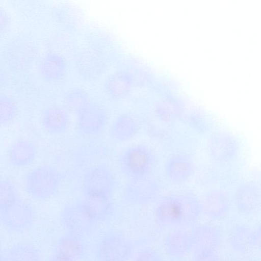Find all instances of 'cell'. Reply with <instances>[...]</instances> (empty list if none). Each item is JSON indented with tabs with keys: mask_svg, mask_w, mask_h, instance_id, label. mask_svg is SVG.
Returning <instances> with one entry per match:
<instances>
[{
	"mask_svg": "<svg viewBox=\"0 0 261 261\" xmlns=\"http://www.w3.org/2000/svg\"><path fill=\"white\" fill-rule=\"evenodd\" d=\"M9 19L7 13L0 8V35L5 33L8 28Z\"/></svg>",
	"mask_w": 261,
	"mask_h": 261,
	"instance_id": "cell-29",
	"label": "cell"
},
{
	"mask_svg": "<svg viewBox=\"0 0 261 261\" xmlns=\"http://www.w3.org/2000/svg\"><path fill=\"white\" fill-rule=\"evenodd\" d=\"M113 175L107 168L96 166L90 169L84 178L86 197L100 200H111L114 188Z\"/></svg>",
	"mask_w": 261,
	"mask_h": 261,
	"instance_id": "cell-7",
	"label": "cell"
},
{
	"mask_svg": "<svg viewBox=\"0 0 261 261\" xmlns=\"http://www.w3.org/2000/svg\"><path fill=\"white\" fill-rule=\"evenodd\" d=\"M195 169L193 158L186 153L175 154L167 161L165 174L167 180L175 185H183L193 177Z\"/></svg>",
	"mask_w": 261,
	"mask_h": 261,
	"instance_id": "cell-10",
	"label": "cell"
},
{
	"mask_svg": "<svg viewBox=\"0 0 261 261\" xmlns=\"http://www.w3.org/2000/svg\"><path fill=\"white\" fill-rule=\"evenodd\" d=\"M165 249L172 257L180 259L192 249L190 233L174 230L167 235L164 241Z\"/></svg>",
	"mask_w": 261,
	"mask_h": 261,
	"instance_id": "cell-21",
	"label": "cell"
},
{
	"mask_svg": "<svg viewBox=\"0 0 261 261\" xmlns=\"http://www.w3.org/2000/svg\"><path fill=\"white\" fill-rule=\"evenodd\" d=\"M18 111L17 105L11 96L0 94V127L10 123Z\"/></svg>",
	"mask_w": 261,
	"mask_h": 261,
	"instance_id": "cell-25",
	"label": "cell"
},
{
	"mask_svg": "<svg viewBox=\"0 0 261 261\" xmlns=\"http://www.w3.org/2000/svg\"><path fill=\"white\" fill-rule=\"evenodd\" d=\"M66 101L70 107L77 111L89 101L87 95L83 91L73 90L67 95Z\"/></svg>",
	"mask_w": 261,
	"mask_h": 261,
	"instance_id": "cell-26",
	"label": "cell"
},
{
	"mask_svg": "<svg viewBox=\"0 0 261 261\" xmlns=\"http://www.w3.org/2000/svg\"><path fill=\"white\" fill-rule=\"evenodd\" d=\"M191 261H221L216 251L196 252Z\"/></svg>",
	"mask_w": 261,
	"mask_h": 261,
	"instance_id": "cell-28",
	"label": "cell"
},
{
	"mask_svg": "<svg viewBox=\"0 0 261 261\" xmlns=\"http://www.w3.org/2000/svg\"><path fill=\"white\" fill-rule=\"evenodd\" d=\"M133 85V77L128 72L118 71L107 77L104 84V90L110 97L119 100L130 93Z\"/></svg>",
	"mask_w": 261,
	"mask_h": 261,
	"instance_id": "cell-18",
	"label": "cell"
},
{
	"mask_svg": "<svg viewBox=\"0 0 261 261\" xmlns=\"http://www.w3.org/2000/svg\"><path fill=\"white\" fill-rule=\"evenodd\" d=\"M67 68L65 58L57 53L46 55L39 64V72L45 81L54 82L61 80L64 76Z\"/></svg>",
	"mask_w": 261,
	"mask_h": 261,
	"instance_id": "cell-19",
	"label": "cell"
},
{
	"mask_svg": "<svg viewBox=\"0 0 261 261\" xmlns=\"http://www.w3.org/2000/svg\"><path fill=\"white\" fill-rule=\"evenodd\" d=\"M161 191L158 180L151 177L138 180H129L123 191V199L130 204H143L154 201Z\"/></svg>",
	"mask_w": 261,
	"mask_h": 261,
	"instance_id": "cell-9",
	"label": "cell"
},
{
	"mask_svg": "<svg viewBox=\"0 0 261 261\" xmlns=\"http://www.w3.org/2000/svg\"><path fill=\"white\" fill-rule=\"evenodd\" d=\"M0 261H6L5 255L3 254L0 249Z\"/></svg>",
	"mask_w": 261,
	"mask_h": 261,
	"instance_id": "cell-31",
	"label": "cell"
},
{
	"mask_svg": "<svg viewBox=\"0 0 261 261\" xmlns=\"http://www.w3.org/2000/svg\"><path fill=\"white\" fill-rule=\"evenodd\" d=\"M228 241L230 247L238 253H244L249 249L259 247L260 227L252 229L243 225H238L231 230Z\"/></svg>",
	"mask_w": 261,
	"mask_h": 261,
	"instance_id": "cell-14",
	"label": "cell"
},
{
	"mask_svg": "<svg viewBox=\"0 0 261 261\" xmlns=\"http://www.w3.org/2000/svg\"><path fill=\"white\" fill-rule=\"evenodd\" d=\"M62 180L60 172L54 166L44 165L30 171L25 176L23 187L32 198L43 201L54 196Z\"/></svg>",
	"mask_w": 261,
	"mask_h": 261,
	"instance_id": "cell-4",
	"label": "cell"
},
{
	"mask_svg": "<svg viewBox=\"0 0 261 261\" xmlns=\"http://www.w3.org/2000/svg\"><path fill=\"white\" fill-rule=\"evenodd\" d=\"M41 124L45 131L49 134H62L68 129L69 116L62 107H49L43 110L41 117Z\"/></svg>",
	"mask_w": 261,
	"mask_h": 261,
	"instance_id": "cell-17",
	"label": "cell"
},
{
	"mask_svg": "<svg viewBox=\"0 0 261 261\" xmlns=\"http://www.w3.org/2000/svg\"><path fill=\"white\" fill-rule=\"evenodd\" d=\"M20 199L13 182L7 179H0V212L7 210Z\"/></svg>",
	"mask_w": 261,
	"mask_h": 261,
	"instance_id": "cell-24",
	"label": "cell"
},
{
	"mask_svg": "<svg viewBox=\"0 0 261 261\" xmlns=\"http://www.w3.org/2000/svg\"><path fill=\"white\" fill-rule=\"evenodd\" d=\"M5 257L6 261H41L40 250L27 243L13 245L8 250Z\"/></svg>",
	"mask_w": 261,
	"mask_h": 261,
	"instance_id": "cell-23",
	"label": "cell"
},
{
	"mask_svg": "<svg viewBox=\"0 0 261 261\" xmlns=\"http://www.w3.org/2000/svg\"><path fill=\"white\" fill-rule=\"evenodd\" d=\"M122 173L129 180L151 177L155 170L157 160L154 152L144 145H137L124 150L119 158Z\"/></svg>",
	"mask_w": 261,
	"mask_h": 261,
	"instance_id": "cell-3",
	"label": "cell"
},
{
	"mask_svg": "<svg viewBox=\"0 0 261 261\" xmlns=\"http://www.w3.org/2000/svg\"><path fill=\"white\" fill-rule=\"evenodd\" d=\"M206 150L210 159L213 162L224 165L236 160L240 152V146L237 139L231 134L219 132L209 137Z\"/></svg>",
	"mask_w": 261,
	"mask_h": 261,
	"instance_id": "cell-6",
	"label": "cell"
},
{
	"mask_svg": "<svg viewBox=\"0 0 261 261\" xmlns=\"http://www.w3.org/2000/svg\"><path fill=\"white\" fill-rule=\"evenodd\" d=\"M135 248L133 241L120 232L109 231L98 241L95 257L97 261H129Z\"/></svg>",
	"mask_w": 261,
	"mask_h": 261,
	"instance_id": "cell-5",
	"label": "cell"
},
{
	"mask_svg": "<svg viewBox=\"0 0 261 261\" xmlns=\"http://www.w3.org/2000/svg\"><path fill=\"white\" fill-rule=\"evenodd\" d=\"M192 249L195 253L204 251H216L221 245L223 235L219 228L203 224L193 227L190 232Z\"/></svg>",
	"mask_w": 261,
	"mask_h": 261,
	"instance_id": "cell-12",
	"label": "cell"
},
{
	"mask_svg": "<svg viewBox=\"0 0 261 261\" xmlns=\"http://www.w3.org/2000/svg\"><path fill=\"white\" fill-rule=\"evenodd\" d=\"M86 252L85 245L81 237L67 232L57 240L54 252L60 254L73 261L83 257Z\"/></svg>",
	"mask_w": 261,
	"mask_h": 261,
	"instance_id": "cell-20",
	"label": "cell"
},
{
	"mask_svg": "<svg viewBox=\"0 0 261 261\" xmlns=\"http://www.w3.org/2000/svg\"><path fill=\"white\" fill-rule=\"evenodd\" d=\"M113 210L111 200L85 197L80 202L62 211L60 218V223L67 232L81 237L108 219Z\"/></svg>",
	"mask_w": 261,
	"mask_h": 261,
	"instance_id": "cell-2",
	"label": "cell"
},
{
	"mask_svg": "<svg viewBox=\"0 0 261 261\" xmlns=\"http://www.w3.org/2000/svg\"><path fill=\"white\" fill-rule=\"evenodd\" d=\"M37 154L36 144L28 139H19L10 147L8 159L10 165L15 168H23L30 166Z\"/></svg>",
	"mask_w": 261,
	"mask_h": 261,
	"instance_id": "cell-16",
	"label": "cell"
},
{
	"mask_svg": "<svg viewBox=\"0 0 261 261\" xmlns=\"http://www.w3.org/2000/svg\"><path fill=\"white\" fill-rule=\"evenodd\" d=\"M138 129V124L132 115L124 114L114 121L110 129L112 139L118 142L126 141L133 138Z\"/></svg>",
	"mask_w": 261,
	"mask_h": 261,
	"instance_id": "cell-22",
	"label": "cell"
},
{
	"mask_svg": "<svg viewBox=\"0 0 261 261\" xmlns=\"http://www.w3.org/2000/svg\"><path fill=\"white\" fill-rule=\"evenodd\" d=\"M46 261H73L60 254L54 252Z\"/></svg>",
	"mask_w": 261,
	"mask_h": 261,
	"instance_id": "cell-30",
	"label": "cell"
},
{
	"mask_svg": "<svg viewBox=\"0 0 261 261\" xmlns=\"http://www.w3.org/2000/svg\"><path fill=\"white\" fill-rule=\"evenodd\" d=\"M79 128L84 134H96L107 123V115L99 105L89 101L77 111Z\"/></svg>",
	"mask_w": 261,
	"mask_h": 261,
	"instance_id": "cell-11",
	"label": "cell"
},
{
	"mask_svg": "<svg viewBox=\"0 0 261 261\" xmlns=\"http://www.w3.org/2000/svg\"><path fill=\"white\" fill-rule=\"evenodd\" d=\"M134 261H163L161 256L153 249L146 247L138 252Z\"/></svg>",
	"mask_w": 261,
	"mask_h": 261,
	"instance_id": "cell-27",
	"label": "cell"
},
{
	"mask_svg": "<svg viewBox=\"0 0 261 261\" xmlns=\"http://www.w3.org/2000/svg\"><path fill=\"white\" fill-rule=\"evenodd\" d=\"M201 203L203 213L212 220H219L224 218L230 207L227 194L223 190L217 189L206 192Z\"/></svg>",
	"mask_w": 261,
	"mask_h": 261,
	"instance_id": "cell-15",
	"label": "cell"
},
{
	"mask_svg": "<svg viewBox=\"0 0 261 261\" xmlns=\"http://www.w3.org/2000/svg\"><path fill=\"white\" fill-rule=\"evenodd\" d=\"M203 213L201 202L195 195L182 192L166 196L154 212L157 224L162 227H187L194 224Z\"/></svg>",
	"mask_w": 261,
	"mask_h": 261,
	"instance_id": "cell-1",
	"label": "cell"
},
{
	"mask_svg": "<svg viewBox=\"0 0 261 261\" xmlns=\"http://www.w3.org/2000/svg\"><path fill=\"white\" fill-rule=\"evenodd\" d=\"M36 218L33 208L21 199L0 212V223L8 230L21 233L31 228Z\"/></svg>",
	"mask_w": 261,
	"mask_h": 261,
	"instance_id": "cell-8",
	"label": "cell"
},
{
	"mask_svg": "<svg viewBox=\"0 0 261 261\" xmlns=\"http://www.w3.org/2000/svg\"><path fill=\"white\" fill-rule=\"evenodd\" d=\"M261 192L259 185L252 182L240 184L236 188L234 201L237 209L244 214H252L260 210Z\"/></svg>",
	"mask_w": 261,
	"mask_h": 261,
	"instance_id": "cell-13",
	"label": "cell"
}]
</instances>
